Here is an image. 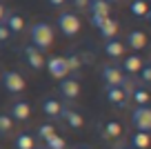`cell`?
I'll return each instance as SVG.
<instances>
[{
    "label": "cell",
    "mask_w": 151,
    "mask_h": 149,
    "mask_svg": "<svg viewBox=\"0 0 151 149\" xmlns=\"http://www.w3.org/2000/svg\"><path fill=\"white\" fill-rule=\"evenodd\" d=\"M102 80L107 82V87H122V82L127 78H124L122 69L116 65H104L102 67Z\"/></svg>",
    "instance_id": "cell-7"
},
{
    "label": "cell",
    "mask_w": 151,
    "mask_h": 149,
    "mask_svg": "<svg viewBox=\"0 0 151 149\" xmlns=\"http://www.w3.org/2000/svg\"><path fill=\"white\" fill-rule=\"evenodd\" d=\"M65 60H67V67H69V71H78L80 69V56L78 54H69V56H65Z\"/></svg>",
    "instance_id": "cell-27"
},
{
    "label": "cell",
    "mask_w": 151,
    "mask_h": 149,
    "mask_svg": "<svg viewBox=\"0 0 151 149\" xmlns=\"http://www.w3.org/2000/svg\"><path fill=\"white\" fill-rule=\"evenodd\" d=\"M60 118L71 127V129H80V127L85 125V118H82L80 114H78V111H71V109H67V107H62Z\"/></svg>",
    "instance_id": "cell-15"
},
{
    "label": "cell",
    "mask_w": 151,
    "mask_h": 149,
    "mask_svg": "<svg viewBox=\"0 0 151 149\" xmlns=\"http://www.w3.org/2000/svg\"><path fill=\"white\" fill-rule=\"evenodd\" d=\"M89 14H98V16H109L111 14V5L107 0H89Z\"/></svg>",
    "instance_id": "cell-18"
},
{
    "label": "cell",
    "mask_w": 151,
    "mask_h": 149,
    "mask_svg": "<svg viewBox=\"0 0 151 149\" xmlns=\"http://www.w3.org/2000/svg\"><path fill=\"white\" fill-rule=\"evenodd\" d=\"M73 149H89V147H85V145H82V147H73Z\"/></svg>",
    "instance_id": "cell-35"
},
{
    "label": "cell",
    "mask_w": 151,
    "mask_h": 149,
    "mask_svg": "<svg viewBox=\"0 0 151 149\" xmlns=\"http://www.w3.org/2000/svg\"><path fill=\"white\" fill-rule=\"evenodd\" d=\"M65 147H67L65 138H62V136H58V134H53L51 138L45 140V149H65Z\"/></svg>",
    "instance_id": "cell-24"
},
{
    "label": "cell",
    "mask_w": 151,
    "mask_h": 149,
    "mask_svg": "<svg viewBox=\"0 0 151 149\" xmlns=\"http://www.w3.org/2000/svg\"><path fill=\"white\" fill-rule=\"evenodd\" d=\"M56 25H58V29H60V33L67 36V38H73L82 27L78 14H73V11H60L58 18H56Z\"/></svg>",
    "instance_id": "cell-2"
},
{
    "label": "cell",
    "mask_w": 151,
    "mask_h": 149,
    "mask_svg": "<svg viewBox=\"0 0 151 149\" xmlns=\"http://www.w3.org/2000/svg\"><path fill=\"white\" fill-rule=\"evenodd\" d=\"M73 7L80 11H87L89 9V0H73Z\"/></svg>",
    "instance_id": "cell-31"
},
{
    "label": "cell",
    "mask_w": 151,
    "mask_h": 149,
    "mask_svg": "<svg viewBox=\"0 0 151 149\" xmlns=\"http://www.w3.org/2000/svg\"><path fill=\"white\" fill-rule=\"evenodd\" d=\"M33 149H36V147H33Z\"/></svg>",
    "instance_id": "cell-37"
},
{
    "label": "cell",
    "mask_w": 151,
    "mask_h": 149,
    "mask_svg": "<svg viewBox=\"0 0 151 149\" xmlns=\"http://www.w3.org/2000/svg\"><path fill=\"white\" fill-rule=\"evenodd\" d=\"M5 16H7V7L2 5V2H0V25L5 22Z\"/></svg>",
    "instance_id": "cell-33"
},
{
    "label": "cell",
    "mask_w": 151,
    "mask_h": 149,
    "mask_svg": "<svg viewBox=\"0 0 151 149\" xmlns=\"http://www.w3.org/2000/svg\"><path fill=\"white\" fill-rule=\"evenodd\" d=\"M131 125L136 127L142 134H149L151 131V107L149 105H142V107H133L131 111Z\"/></svg>",
    "instance_id": "cell-3"
},
{
    "label": "cell",
    "mask_w": 151,
    "mask_h": 149,
    "mask_svg": "<svg viewBox=\"0 0 151 149\" xmlns=\"http://www.w3.org/2000/svg\"><path fill=\"white\" fill-rule=\"evenodd\" d=\"M142 65H145V60H142L138 54H131V56H127V58L122 60V67H120V69H122V74H131V76H136L138 71L142 69Z\"/></svg>",
    "instance_id": "cell-13"
},
{
    "label": "cell",
    "mask_w": 151,
    "mask_h": 149,
    "mask_svg": "<svg viewBox=\"0 0 151 149\" xmlns=\"http://www.w3.org/2000/svg\"><path fill=\"white\" fill-rule=\"evenodd\" d=\"M98 33L104 38V40H111V38H116V33H118V20H113L111 16H109V18L98 27Z\"/></svg>",
    "instance_id": "cell-17"
},
{
    "label": "cell",
    "mask_w": 151,
    "mask_h": 149,
    "mask_svg": "<svg viewBox=\"0 0 151 149\" xmlns=\"http://www.w3.org/2000/svg\"><path fill=\"white\" fill-rule=\"evenodd\" d=\"M14 129V120L9 114H0V134H11Z\"/></svg>",
    "instance_id": "cell-25"
},
{
    "label": "cell",
    "mask_w": 151,
    "mask_h": 149,
    "mask_svg": "<svg viewBox=\"0 0 151 149\" xmlns=\"http://www.w3.org/2000/svg\"><path fill=\"white\" fill-rule=\"evenodd\" d=\"M104 54H107L111 60H118L124 54V42H120L118 38H111V40H104Z\"/></svg>",
    "instance_id": "cell-14"
},
{
    "label": "cell",
    "mask_w": 151,
    "mask_h": 149,
    "mask_svg": "<svg viewBox=\"0 0 151 149\" xmlns=\"http://www.w3.org/2000/svg\"><path fill=\"white\" fill-rule=\"evenodd\" d=\"M58 91H60V96L67 98V100H76V98L80 96V82H78L76 78H71V76H67V78L60 80Z\"/></svg>",
    "instance_id": "cell-8"
},
{
    "label": "cell",
    "mask_w": 151,
    "mask_h": 149,
    "mask_svg": "<svg viewBox=\"0 0 151 149\" xmlns=\"http://www.w3.org/2000/svg\"><path fill=\"white\" fill-rule=\"evenodd\" d=\"M107 100H109V105H116V107H124L127 105V100H129V96H127V91H124L122 87H107Z\"/></svg>",
    "instance_id": "cell-11"
},
{
    "label": "cell",
    "mask_w": 151,
    "mask_h": 149,
    "mask_svg": "<svg viewBox=\"0 0 151 149\" xmlns=\"http://www.w3.org/2000/svg\"><path fill=\"white\" fill-rule=\"evenodd\" d=\"M56 134V127L51 125V122H42V125L38 127V136L42 140H47V138H51V136Z\"/></svg>",
    "instance_id": "cell-26"
},
{
    "label": "cell",
    "mask_w": 151,
    "mask_h": 149,
    "mask_svg": "<svg viewBox=\"0 0 151 149\" xmlns=\"http://www.w3.org/2000/svg\"><path fill=\"white\" fill-rule=\"evenodd\" d=\"M11 120H18V122H24L31 118V105L27 103V100H16L14 105H11V111H9Z\"/></svg>",
    "instance_id": "cell-10"
},
{
    "label": "cell",
    "mask_w": 151,
    "mask_h": 149,
    "mask_svg": "<svg viewBox=\"0 0 151 149\" xmlns=\"http://www.w3.org/2000/svg\"><path fill=\"white\" fill-rule=\"evenodd\" d=\"M120 134H122V127H120V122L109 120L107 125H104V136H107V138H118Z\"/></svg>",
    "instance_id": "cell-23"
},
{
    "label": "cell",
    "mask_w": 151,
    "mask_h": 149,
    "mask_svg": "<svg viewBox=\"0 0 151 149\" xmlns=\"http://www.w3.org/2000/svg\"><path fill=\"white\" fill-rule=\"evenodd\" d=\"M29 38H31V45L36 49L47 51L53 45V27L49 22H36L29 27Z\"/></svg>",
    "instance_id": "cell-1"
},
{
    "label": "cell",
    "mask_w": 151,
    "mask_h": 149,
    "mask_svg": "<svg viewBox=\"0 0 151 149\" xmlns=\"http://www.w3.org/2000/svg\"><path fill=\"white\" fill-rule=\"evenodd\" d=\"M138 74H140V82H142V85H149V82H151V67L147 65V62L142 65V69L138 71Z\"/></svg>",
    "instance_id": "cell-28"
},
{
    "label": "cell",
    "mask_w": 151,
    "mask_h": 149,
    "mask_svg": "<svg viewBox=\"0 0 151 149\" xmlns=\"http://www.w3.org/2000/svg\"><path fill=\"white\" fill-rule=\"evenodd\" d=\"M0 82H2V87L7 89L9 93H20V91H24V78L18 74V71H14V69H9V71H5V74H0Z\"/></svg>",
    "instance_id": "cell-4"
},
{
    "label": "cell",
    "mask_w": 151,
    "mask_h": 149,
    "mask_svg": "<svg viewBox=\"0 0 151 149\" xmlns=\"http://www.w3.org/2000/svg\"><path fill=\"white\" fill-rule=\"evenodd\" d=\"M11 38V33H9V29L5 27V25H0V45H2V42H7Z\"/></svg>",
    "instance_id": "cell-30"
},
{
    "label": "cell",
    "mask_w": 151,
    "mask_h": 149,
    "mask_svg": "<svg viewBox=\"0 0 151 149\" xmlns=\"http://www.w3.org/2000/svg\"><path fill=\"white\" fill-rule=\"evenodd\" d=\"M51 7H65L67 5V0H47Z\"/></svg>",
    "instance_id": "cell-32"
},
{
    "label": "cell",
    "mask_w": 151,
    "mask_h": 149,
    "mask_svg": "<svg viewBox=\"0 0 151 149\" xmlns=\"http://www.w3.org/2000/svg\"><path fill=\"white\" fill-rule=\"evenodd\" d=\"M33 147H36V140L31 134L22 131V134L16 136V149H33Z\"/></svg>",
    "instance_id": "cell-21"
},
{
    "label": "cell",
    "mask_w": 151,
    "mask_h": 149,
    "mask_svg": "<svg viewBox=\"0 0 151 149\" xmlns=\"http://www.w3.org/2000/svg\"><path fill=\"white\" fill-rule=\"evenodd\" d=\"M22 58H24V62H27V65L31 67L33 71L45 69V54L40 51V49H36L33 45L22 47Z\"/></svg>",
    "instance_id": "cell-6"
},
{
    "label": "cell",
    "mask_w": 151,
    "mask_h": 149,
    "mask_svg": "<svg viewBox=\"0 0 151 149\" xmlns=\"http://www.w3.org/2000/svg\"><path fill=\"white\" fill-rule=\"evenodd\" d=\"M107 18H109V16H98V14H91V25H93V27L98 29V27H100V25H102Z\"/></svg>",
    "instance_id": "cell-29"
},
{
    "label": "cell",
    "mask_w": 151,
    "mask_h": 149,
    "mask_svg": "<svg viewBox=\"0 0 151 149\" xmlns=\"http://www.w3.org/2000/svg\"><path fill=\"white\" fill-rule=\"evenodd\" d=\"M147 147H149V134L138 131L131 136V149H147Z\"/></svg>",
    "instance_id": "cell-22"
},
{
    "label": "cell",
    "mask_w": 151,
    "mask_h": 149,
    "mask_svg": "<svg viewBox=\"0 0 151 149\" xmlns=\"http://www.w3.org/2000/svg\"><path fill=\"white\" fill-rule=\"evenodd\" d=\"M122 149H131V147H122Z\"/></svg>",
    "instance_id": "cell-36"
},
{
    "label": "cell",
    "mask_w": 151,
    "mask_h": 149,
    "mask_svg": "<svg viewBox=\"0 0 151 149\" xmlns=\"http://www.w3.org/2000/svg\"><path fill=\"white\" fill-rule=\"evenodd\" d=\"M129 98H131L133 103H136V107L149 105V93H147V89H145V87H133V91L129 93Z\"/></svg>",
    "instance_id": "cell-20"
},
{
    "label": "cell",
    "mask_w": 151,
    "mask_h": 149,
    "mask_svg": "<svg viewBox=\"0 0 151 149\" xmlns=\"http://www.w3.org/2000/svg\"><path fill=\"white\" fill-rule=\"evenodd\" d=\"M2 25L9 29L11 36H18V33L24 31V18H22V14H18V11H7L5 22Z\"/></svg>",
    "instance_id": "cell-9"
},
{
    "label": "cell",
    "mask_w": 151,
    "mask_h": 149,
    "mask_svg": "<svg viewBox=\"0 0 151 149\" xmlns=\"http://www.w3.org/2000/svg\"><path fill=\"white\" fill-rule=\"evenodd\" d=\"M60 111H62V105H60V100L58 98H45L42 100V114L45 116H49V118H60Z\"/></svg>",
    "instance_id": "cell-16"
},
{
    "label": "cell",
    "mask_w": 151,
    "mask_h": 149,
    "mask_svg": "<svg viewBox=\"0 0 151 149\" xmlns=\"http://www.w3.org/2000/svg\"><path fill=\"white\" fill-rule=\"evenodd\" d=\"M45 67H47L49 76L56 80H62L69 76V67H67V60L65 56H51L49 60H45Z\"/></svg>",
    "instance_id": "cell-5"
},
{
    "label": "cell",
    "mask_w": 151,
    "mask_h": 149,
    "mask_svg": "<svg viewBox=\"0 0 151 149\" xmlns=\"http://www.w3.org/2000/svg\"><path fill=\"white\" fill-rule=\"evenodd\" d=\"M124 47H131L133 51L145 49V47H147V33H145V31H138V29L129 31V33H127V45H124Z\"/></svg>",
    "instance_id": "cell-12"
},
{
    "label": "cell",
    "mask_w": 151,
    "mask_h": 149,
    "mask_svg": "<svg viewBox=\"0 0 151 149\" xmlns=\"http://www.w3.org/2000/svg\"><path fill=\"white\" fill-rule=\"evenodd\" d=\"M129 11L136 18H149V7H147V0H133L129 5Z\"/></svg>",
    "instance_id": "cell-19"
},
{
    "label": "cell",
    "mask_w": 151,
    "mask_h": 149,
    "mask_svg": "<svg viewBox=\"0 0 151 149\" xmlns=\"http://www.w3.org/2000/svg\"><path fill=\"white\" fill-rule=\"evenodd\" d=\"M109 5H118V2H122V0H107Z\"/></svg>",
    "instance_id": "cell-34"
}]
</instances>
